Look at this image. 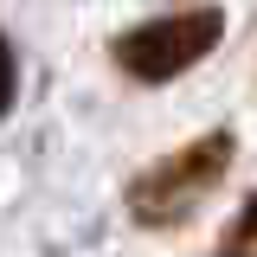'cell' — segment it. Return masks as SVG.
<instances>
[{"mask_svg":"<svg viewBox=\"0 0 257 257\" xmlns=\"http://www.w3.org/2000/svg\"><path fill=\"white\" fill-rule=\"evenodd\" d=\"M13 84H20V64H13V39L0 32V116L13 109Z\"/></svg>","mask_w":257,"mask_h":257,"instance_id":"3957f363","label":"cell"},{"mask_svg":"<svg viewBox=\"0 0 257 257\" xmlns=\"http://www.w3.org/2000/svg\"><path fill=\"white\" fill-rule=\"evenodd\" d=\"M231 135H199L187 148H174V155H161L148 174H135V187H128V219L135 225H180L206 199V193L225 180V167H231Z\"/></svg>","mask_w":257,"mask_h":257,"instance_id":"6da1fadb","label":"cell"},{"mask_svg":"<svg viewBox=\"0 0 257 257\" xmlns=\"http://www.w3.org/2000/svg\"><path fill=\"white\" fill-rule=\"evenodd\" d=\"M238 257H251V251H238Z\"/></svg>","mask_w":257,"mask_h":257,"instance_id":"5b68a950","label":"cell"},{"mask_svg":"<svg viewBox=\"0 0 257 257\" xmlns=\"http://www.w3.org/2000/svg\"><path fill=\"white\" fill-rule=\"evenodd\" d=\"M231 244H257V193H251V206L238 212V225H231Z\"/></svg>","mask_w":257,"mask_h":257,"instance_id":"277c9868","label":"cell"},{"mask_svg":"<svg viewBox=\"0 0 257 257\" xmlns=\"http://www.w3.org/2000/svg\"><path fill=\"white\" fill-rule=\"evenodd\" d=\"M219 7H193V13H167V20H148V26H128L116 39V64H122L135 84H167L180 77L187 64H199L212 45H219Z\"/></svg>","mask_w":257,"mask_h":257,"instance_id":"7a4b0ae2","label":"cell"}]
</instances>
